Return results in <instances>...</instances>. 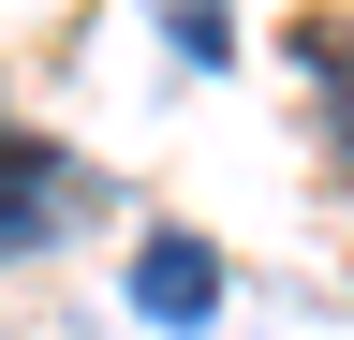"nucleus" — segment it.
I'll return each mask as SVG.
<instances>
[{
    "label": "nucleus",
    "instance_id": "1",
    "mask_svg": "<svg viewBox=\"0 0 354 340\" xmlns=\"http://www.w3.org/2000/svg\"><path fill=\"white\" fill-rule=\"evenodd\" d=\"M133 296H148V311H177V325H192V311H207V296H221V267H207V251H192V237H162V251H148V267H133Z\"/></svg>",
    "mask_w": 354,
    "mask_h": 340
}]
</instances>
